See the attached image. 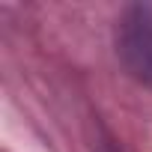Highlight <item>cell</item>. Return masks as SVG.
<instances>
[{"instance_id": "cell-1", "label": "cell", "mask_w": 152, "mask_h": 152, "mask_svg": "<svg viewBox=\"0 0 152 152\" xmlns=\"http://www.w3.org/2000/svg\"><path fill=\"white\" fill-rule=\"evenodd\" d=\"M113 45L122 69L134 81L152 87V9L128 6L116 21Z\"/></svg>"}]
</instances>
